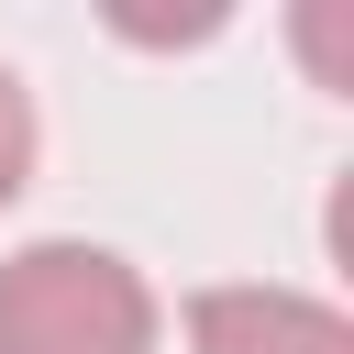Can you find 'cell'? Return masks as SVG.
<instances>
[{"instance_id":"cell-3","label":"cell","mask_w":354,"mask_h":354,"mask_svg":"<svg viewBox=\"0 0 354 354\" xmlns=\"http://www.w3.org/2000/svg\"><path fill=\"white\" fill-rule=\"evenodd\" d=\"M22 177H33V100H22V77L0 66V210L22 199Z\"/></svg>"},{"instance_id":"cell-2","label":"cell","mask_w":354,"mask_h":354,"mask_svg":"<svg viewBox=\"0 0 354 354\" xmlns=\"http://www.w3.org/2000/svg\"><path fill=\"white\" fill-rule=\"evenodd\" d=\"M188 354H354V321L299 288H199Z\"/></svg>"},{"instance_id":"cell-1","label":"cell","mask_w":354,"mask_h":354,"mask_svg":"<svg viewBox=\"0 0 354 354\" xmlns=\"http://www.w3.org/2000/svg\"><path fill=\"white\" fill-rule=\"evenodd\" d=\"M0 354H155V288L111 243H22L0 266Z\"/></svg>"}]
</instances>
